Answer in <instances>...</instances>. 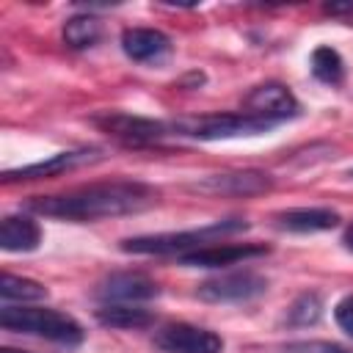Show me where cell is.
<instances>
[{"instance_id":"cell-3","label":"cell","mask_w":353,"mask_h":353,"mask_svg":"<svg viewBox=\"0 0 353 353\" xmlns=\"http://www.w3.org/2000/svg\"><path fill=\"white\" fill-rule=\"evenodd\" d=\"M0 325L14 334H28L39 339H50L58 345H80L83 342V325L55 309H39V306H3Z\"/></svg>"},{"instance_id":"cell-12","label":"cell","mask_w":353,"mask_h":353,"mask_svg":"<svg viewBox=\"0 0 353 353\" xmlns=\"http://www.w3.org/2000/svg\"><path fill=\"white\" fill-rule=\"evenodd\" d=\"M262 254H268V248L254 245V243H212L190 254H182L176 259L185 268H226V265H237V262H245Z\"/></svg>"},{"instance_id":"cell-6","label":"cell","mask_w":353,"mask_h":353,"mask_svg":"<svg viewBox=\"0 0 353 353\" xmlns=\"http://www.w3.org/2000/svg\"><path fill=\"white\" fill-rule=\"evenodd\" d=\"M270 188H273L270 174L256 171V168L210 174V176H201V179H196V182L190 185V190L204 193V196H234V199L259 196V193H268Z\"/></svg>"},{"instance_id":"cell-2","label":"cell","mask_w":353,"mask_h":353,"mask_svg":"<svg viewBox=\"0 0 353 353\" xmlns=\"http://www.w3.org/2000/svg\"><path fill=\"white\" fill-rule=\"evenodd\" d=\"M248 223L243 218H229V221H218L201 229H188V232H163V234H146V237H130L121 243V251L127 254H190L196 248L212 245L215 240L234 234V232H245Z\"/></svg>"},{"instance_id":"cell-15","label":"cell","mask_w":353,"mask_h":353,"mask_svg":"<svg viewBox=\"0 0 353 353\" xmlns=\"http://www.w3.org/2000/svg\"><path fill=\"white\" fill-rule=\"evenodd\" d=\"M41 243V229L33 218L28 215H6L0 223V248L3 251H14V254H25V251H36Z\"/></svg>"},{"instance_id":"cell-20","label":"cell","mask_w":353,"mask_h":353,"mask_svg":"<svg viewBox=\"0 0 353 353\" xmlns=\"http://www.w3.org/2000/svg\"><path fill=\"white\" fill-rule=\"evenodd\" d=\"M320 314H323V301H320V295L317 292H303V295H298L292 303H290V309H287V323L290 325H314L317 320H320Z\"/></svg>"},{"instance_id":"cell-4","label":"cell","mask_w":353,"mask_h":353,"mask_svg":"<svg viewBox=\"0 0 353 353\" xmlns=\"http://www.w3.org/2000/svg\"><path fill=\"white\" fill-rule=\"evenodd\" d=\"M276 127L273 121L256 119L251 113H212V116H196V119H176L171 121L174 135L196 138V141H223V138H240V135H259Z\"/></svg>"},{"instance_id":"cell-13","label":"cell","mask_w":353,"mask_h":353,"mask_svg":"<svg viewBox=\"0 0 353 353\" xmlns=\"http://www.w3.org/2000/svg\"><path fill=\"white\" fill-rule=\"evenodd\" d=\"M121 50L138 63H154L171 52V39L157 28H127L121 33Z\"/></svg>"},{"instance_id":"cell-19","label":"cell","mask_w":353,"mask_h":353,"mask_svg":"<svg viewBox=\"0 0 353 353\" xmlns=\"http://www.w3.org/2000/svg\"><path fill=\"white\" fill-rule=\"evenodd\" d=\"M0 298L3 301H41L47 298V287L41 281L25 279V276H14V273H3L0 276Z\"/></svg>"},{"instance_id":"cell-7","label":"cell","mask_w":353,"mask_h":353,"mask_svg":"<svg viewBox=\"0 0 353 353\" xmlns=\"http://www.w3.org/2000/svg\"><path fill=\"white\" fill-rule=\"evenodd\" d=\"M94 124L124 143H152L171 132V124H165V121H154V119L132 116V113H121V110L99 113V116H94Z\"/></svg>"},{"instance_id":"cell-14","label":"cell","mask_w":353,"mask_h":353,"mask_svg":"<svg viewBox=\"0 0 353 353\" xmlns=\"http://www.w3.org/2000/svg\"><path fill=\"white\" fill-rule=\"evenodd\" d=\"M276 223H279V229H287V232L312 234V232L334 229L339 223V212H334L328 207H295V210L279 212Z\"/></svg>"},{"instance_id":"cell-26","label":"cell","mask_w":353,"mask_h":353,"mask_svg":"<svg viewBox=\"0 0 353 353\" xmlns=\"http://www.w3.org/2000/svg\"><path fill=\"white\" fill-rule=\"evenodd\" d=\"M350 176H353V171H350Z\"/></svg>"},{"instance_id":"cell-11","label":"cell","mask_w":353,"mask_h":353,"mask_svg":"<svg viewBox=\"0 0 353 353\" xmlns=\"http://www.w3.org/2000/svg\"><path fill=\"white\" fill-rule=\"evenodd\" d=\"M102 157L99 149H72V152H58L47 160H39V163H30V165H22V168H11V171H3V182H28V179H44V176H55V174H63L69 168H77V165H85V163H97Z\"/></svg>"},{"instance_id":"cell-9","label":"cell","mask_w":353,"mask_h":353,"mask_svg":"<svg viewBox=\"0 0 353 353\" xmlns=\"http://www.w3.org/2000/svg\"><path fill=\"white\" fill-rule=\"evenodd\" d=\"M243 108H245V113H251L256 119H265V121H273V124L295 119L298 110H301V105L292 97V91L287 85H281V83H262V85H256L245 97Z\"/></svg>"},{"instance_id":"cell-23","label":"cell","mask_w":353,"mask_h":353,"mask_svg":"<svg viewBox=\"0 0 353 353\" xmlns=\"http://www.w3.org/2000/svg\"><path fill=\"white\" fill-rule=\"evenodd\" d=\"M323 11L331 17H353V3H325Z\"/></svg>"},{"instance_id":"cell-16","label":"cell","mask_w":353,"mask_h":353,"mask_svg":"<svg viewBox=\"0 0 353 353\" xmlns=\"http://www.w3.org/2000/svg\"><path fill=\"white\" fill-rule=\"evenodd\" d=\"M97 320L105 328L135 331V328H146L154 320V314L149 309L135 306V303H105L102 309H97Z\"/></svg>"},{"instance_id":"cell-1","label":"cell","mask_w":353,"mask_h":353,"mask_svg":"<svg viewBox=\"0 0 353 353\" xmlns=\"http://www.w3.org/2000/svg\"><path fill=\"white\" fill-rule=\"evenodd\" d=\"M157 199L160 193L143 182H97V185H83L66 193L36 196L28 201V210L50 218L88 223V221L143 212L152 204H157Z\"/></svg>"},{"instance_id":"cell-10","label":"cell","mask_w":353,"mask_h":353,"mask_svg":"<svg viewBox=\"0 0 353 353\" xmlns=\"http://www.w3.org/2000/svg\"><path fill=\"white\" fill-rule=\"evenodd\" d=\"M97 295L105 303H141V301H152L160 295V287L154 279H149L146 273H110L108 279L99 281Z\"/></svg>"},{"instance_id":"cell-25","label":"cell","mask_w":353,"mask_h":353,"mask_svg":"<svg viewBox=\"0 0 353 353\" xmlns=\"http://www.w3.org/2000/svg\"><path fill=\"white\" fill-rule=\"evenodd\" d=\"M0 353H28V350H17V347H3Z\"/></svg>"},{"instance_id":"cell-18","label":"cell","mask_w":353,"mask_h":353,"mask_svg":"<svg viewBox=\"0 0 353 353\" xmlns=\"http://www.w3.org/2000/svg\"><path fill=\"white\" fill-rule=\"evenodd\" d=\"M312 74L325 85H339L345 80V61L334 47H317L312 52Z\"/></svg>"},{"instance_id":"cell-24","label":"cell","mask_w":353,"mask_h":353,"mask_svg":"<svg viewBox=\"0 0 353 353\" xmlns=\"http://www.w3.org/2000/svg\"><path fill=\"white\" fill-rule=\"evenodd\" d=\"M342 245H345V248L353 254V223L345 229V234H342Z\"/></svg>"},{"instance_id":"cell-21","label":"cell","mask_w":353,"mask_h":353,"mask_svg":"<svg viewBox=\"0 0 353 353\" xmlns=\"http://www.w3.org/2000/svg\"><path fill=\"white\" fill-rule=\"evenodd\" d=\"M284 353H347V347L336 345V342H290L284 345Z\"/></svg>"},{"instance_id":"cell-5","label":"cell","mask_w":353,"mask_h":353,"mask_svg":"<svg viewBox=\"0 0 353 353\" xmlns=\"http://www.w3.org/2000/svg\"><path fill=\"white\" fill-rule=\"evenodd\" d=\"M268 290V279L254 270H234L207 279L196 287V295L207 303H243Z\"/></svg>"},{"instance_id":"cell-22","label":"cell","mask_w":353,"mask_h":353,"mask_svg":"<svg viewBox=\"0 0 353 353\" xmlns=\"http://www.w3.org/2000/svg\"><path fill=\"white\" fill-rule=\"evenodd\" d=\"M334 320H336V325H339L347 336H353V295H345V298L334 306Z\"/></svg>"},{"instance_id":"cell-8","label":"cell","mask_w":353,"mask_h":353,"mask_svg":"<svg viewBox=\"0 0 353 353\" xmlns=\"http://www.w3.org/2000/svg\"><path fill=\"white\" fill-rule=\"evenodd\" d=\"M154 345L163 353H221L223 339L201 325L190 323H168L154 334Z\"/></svg>"},{"instance_id":"cell-17","label":"cell","mask_w":353,"mask_h":353,"mask_svg":"<svg viewBox=\"0 0 353 353\" xmlns=\"http://www.w3.org/2000/svg\"><path fill=\"white\" fill-rule=\"evenodd\" d=\"M102 36V22L91 14H77L72 19L63 22V41L72 47V50H85V47H94Z\"/></svg>"}]
</instances>
